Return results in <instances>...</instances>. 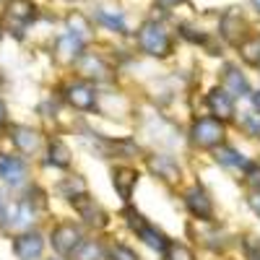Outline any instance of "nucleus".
<instances>
[{"label": "nucleus", "mask_w": 260, "mask_h": 260, "mask_svg": "<svg viewBox=\"0 0 260 260\" xmlns=\"http://www.w3.org/2000/svg\"><path fill=\"white\" fill-rule=\"evenodd\" d=\"M0 177H3L8 185H21L26 177V164L18 156H0Z\"/></svg>", "instance_id": "10"}, {"label": "nucleus", "mask_w": 260, "mask_h": 260, "mask_svg": "<svg viewBox=\"0 0 260 260\" xmlns=\"http://www.w3.org/2000/svg\"><path fill=\"white\" fill-rule=\"evenodd\" d=\"M242 122L250 130V136H260V115H245Z\"/></svg>", "instance_id": "27"}, {"label": "nucleus", "mask_w": 260, "mask_h": 260, "mask_svg": "<svg viewBox=\"0 0 260 260\" xmlns=\"http://www.w3.org/2000/svg\"><path fill=\"white\" fill-rule=\"evenodd\" d=\"M57 52H60V60H73V57H78V52H81V37H76V34L62 37V39L57 42Z\"/></svg>", "instance_id": "19"}, {"label": "nucleus", "mask_w": 260, "mask_h": 260, "mask_svg": "<svg viewBox=\"0 0 260 260\" xmlns=\"http://www.w3.org/2000/svg\"><path fill=\"white\" fill-rule=\"evenodd\" d=\"M164 257H167V260H195V255H192L185 245H177V242H169V245H167Z\"/></svg>", "instance_id": "23"}, {"label": "nucleus", "mask_w": 260, "mask_h": 260, "mask_svg": "<svg viewBox=\"0 0 260 260\" xmlns=\"http://www.w3.org/2000/svg\"><path fill=\"white\" fill-rule=\"evenodd\" d=\"M73 208L81 213V219L89 224V226H104V224H107V213H104L102 206H99L94 198H89L86 192L73 195Z\"/></svg>", "instance_id": "5"}, {"label": "nucleus", "mask_w": 260, "mask_h": 260, "mask_svg": "<svg viewBox=\"0 0 260 260\" xmlns=\"http://www.w3.org/2000/svg\"><path fill=\"white\" fill-rule=\"evenodd\" d=\"M34 16H37V8H34L31 0H11L8 3V21L16 24V26L31 24Z\"/></svg>", "instance_id": "12"}, {"label": "nucleus", "mask_w": 260, "mask_h": 260, "mask_svg": "<svg viewBox=\"0 0 260 260\" xmlns=\"http://www.w3.org/2000/svg\"><path fill=\"white\" fill-rule=\"evenodd\" d=\"M42 247H45V242H42V237L37 232H26V234H21L16 237V242H13V250L21 260H37L42 255Z\"/></svg>", "instance_id": "8"}, {"label": "nucleus", "mask_w": 260, "mask_h": 260, "mask_svg": "<svg viewBox=\"0 0 260 260\" xmlns=\"http://www.w3.org/2000/svg\"><path fill=\"white\" fill-rule=\"evenodd\" d=\"M159 3H164V6H180V3H185V0H159Z\"/></svg>", "instance_id": "31"}, {"label": "nucleus", "mask_w": 260, "mask_h": 260, "mask_svg": "<svg viewBox=\"0 0 260 260\" xmlns=\"http://www.w3.org/2000/svg\"><path fill=\"white\" fill-rule=\"evenodd\" d=\"M73 257L76 260H99L102 257V247L96 242H91V240H83L78 245V250L73 252Z\"/></svg>", "instance_id": "22"}, {"label": "nucleus", "mask_w": 260, "mask_h": 260, "mask_svg": "<svg viewBox=\"0 0 260 260\" xmlns=\"http://www.w3.org/2000/svg\"><path fill=\"white\" fill-rule=\"evenodd\" d=\"M136 185H138V172L136 169H130V167L115 169V190L120 192L122 201H130V195H133Z\"/></svg>", "instance_id": "13"}, {"label": "nucleus", "mask_w": 260, "mask_h": 260, "mask_svg": "<svg viewBox=\"0 0 260 260\" xmlns=\"http://www.w3.org/2000/svg\"><path fill=\"white\" fill-rule=\"evenodd\" d=\"M11 138L18 146L21 154H34V151L39 148V133H37V130H31V127H21V125L13 127L11 130Z\"/></svg>", "instance_id": "14"}, {"label": "nucleus", "mask_w": 260, "mask_h": 260, "mask_svg": "<svg viewBox=\"0 0 260 260\" xmlns=\"http://www.w3.org/2000/svg\"><path fill=\"white\" fill-rule=\"evenodd\" d=\"M216 159H219L224 167H247L245 156H240L234 148L229 146H216Z\"/></svg>", "instance_id": "21"}, {"label": "nucleus", "mask_w": 260, "mask_h": 260, "mask_svg": "<svg viewBox=\"0 0 260 260\" xmlns=\"http://www.w3.org/2000/svg\"><path fill=\"white\" fill-rule=\"evenodd\" d=\"M50 164H55V167H68L71 164V151L62 141H50Z\"/></svg>", "instance_id": "20"}, {"label": "nucleus", "mask_w": 260, "mask_h": 260, "mask_svg": "<svg viewBox=\"0 0 260 260\" xmlns=\"http://www.w3.org/2000/svg\"><path fill=\"white\" fill-rule=\"evenodd\" d=\"M185 203L190 208L192 216H198V219H211V213H213V206H211V198H208V192L201 187V185H192L187 187L185 192Z\"/></svg>", "instance_id": "6"}, {"label": "nucleus", "mask_w": 260, "mask_h": 260, "mask_svg": "<svg viewBox=\"0 0 260 260\" xmlns=\"http://www.w3.org/2000/svg\"><path fill=\"white\" fill-rule=\"evenodd\" d=\"M190 138H192L195 146H201V148H216L224 141V125H221V120L201 117V120L192 122Z\"/></svg>", "instance_id": "3"}, {"label": "nucleus", "mask_w": 260, "mask_h": 260, "mask_svg": "<svg viewBox=\"0 0 260 260\" xmlns=\"http://www.w3.org/2000/svg\"><path fill=\"white\" fill-rule=\"evenodd\" d=\"M245 29V21H242V16L237 13L234 8L221 18V34L229 39V42H234V45H240L242 42V37H240V31Z\"/></svg>", "instance_id": "16"}, {"label": "nucleus", "mask_w": 260, "mask_h": 260, "mask_svg": "<svg viewBox=\"0 0 260 260\" xmlns=\"http://www.w3.org/2000/svg\"><path fill=\"white\" fill-rule=\"evenodd\" d=\"M252 104H255V110L260 112V91H255V94H252Z\"/></svg>", "instance_id": "30"}, {"label": "nucleus", "mask_w": 260, "mask_h": 260, "mask_svg": "<svg viewBox=\"0 0 260 260\" xmlns=\"http://www.w3.org/2000/svg\"><path fill=\"white\" fill-rule=\"evenodd\" d=\"M250 260H260V250L257 252H250Z\"/></svg>", "instance_id": "33"}, {"label": "nucleus", "mask_w": 260, "mask_h": 260, "mask_svg": "<svg viewBox=\"0 0 260 260\" xmlns=\"http://www.w3.org/2000/svg\"><path fill=\"white\" fill-rule=\"evenodd\" d=\"M0 37H3V29H0Z\"/></svg>", "instance_id": "35"}, {"label": "nucleus", "mask_w": 260, "mask_h": 260, "mask_svg": "<svg viewBox=\"0 0 260 260\" xmlns=\"http://www.w3.org/2000/svg\"><path fill=\"white\" fill-rule=\"evenodd\" d=\"M148 167L154 169L159 177H164L169 182H175L180 177V167L175 164V159H169V156H151L148 159Z\"/></svg>", "instance_id": "17"}, {"label": "nucleus", "mask_w": 260, "mask_h": 260, "mask_svg": "<svg viewBox=\"0 0 260 260\" xmlns=\"http://www.w3.org/2000/svg\"><path fill=\"white\" fill-rule=\"evenodd\" d=\"M65 99H68L76 110H94V102H96L94 89L89 83H83V81L71 83L68 89H65Z\"/></svg>", "instance_id": "7"}, {"label": "nucleus", "mask_w": 260, "mask_h": 260, "mask_svg": "<svg viewBox=\"0 0 260 260\" xmlns=\"http://www.w3.org/2000/svg\"><path fill=\"white\" fill-rule=\"evenodd\" d=\"M138 42H141L143 52L154 55V57H164V55L172 52V37L161 24H156V21H146V24L141 26Z\"/></svg>", "instance_id": "1"}, {"label": "nucleus", "mask_w": 260, "mask_h": 260, "mask_svg": "<svg viewBox=\"0 0 260 260\" xmlns=\"http://www.w3.org/2000/svg\"><path fill=\"white\" fill-rule=\"evenodd\" d=\"M6 221V203H3V195H0V224Z\"/></svg>", "instance_id": "29"}, {"label": "nucleus", "mask_w": 260, "mask_h": 260, "mask_svg": "<svg viewBox=\"0 0 260 260\" xmlns=\"http://www.w3.org/2000/svg\"><path fill=\"white\" fill-rule=\"evenodd\" d=\"M122 216H125L127 226L133 229V232L141 237V240H143L151 250H159V252H164V250H167V245H169V242H167V237H164L159 229L151 226V224L143 219V216H141L138 211H133V208H125V213H122Z\"/></svg>", "instance_id": "2"}, {"label": "nucleus", "mask_w": 260, "mask_h": 260, "mask_svg": "<svg viewBox=\"0 0 260 260\" xmlns=\"http://www.w3.org/2000/svg\"><path fill=\"white\" fill-rule=\"evenodd\" d=\"M99 21H104V24H110L112 29H117V31H125V21H122V16H110V13H99Z\"/></svg>", "instance_id": "26"}, {"label": "nucleus", "mask_w": 260, "mask_h": 260, "mask_svg": "<svg viewBox=\"0 0 260 260\" xmlns=\"http://www.w3.org/2000/svg\"><path fill=\"white\" fill-rule=\"evenodd\" d=\"M245 169H247V185L260 190V164H247Z\"/></svg>", "instance_id": "25"}, {"label": "nucleus", "mask_w": 260, "mask_h": 260, "mask_svg": "<svg viewBox=\"0 0 260 260\" xmlns=\"http://www.w3.org/2000/svg\"><path fill=\"white\" fill-rule=\"evenodd\" d=\"M206 102H208V107H211V112L219 117V120H232V117H234V99H232L224 89H213Z\"/></svg>", "instance_id": "11"}, {"label": "nucleus", "mask_w": 260, "mask_h": 260, "mask_svg": "<svg viewBox=\"0 0 260 260\" xmlns=\"http://www.w3.org/2000/svg\"><path fill=\"white\" fill-rule=\"evenodd\" d=\"M81 242H83V234H81V229H78L76 224H60V226H55V232H52V247H55L60 255H65V257L73 255Z\"/></svg>", "instance_id": "4"}, {"label": "nucleus", "mask_w": 260, "mask_h": 260, "mask_svg": "<svg viewBox=\"0 0 260 260\" xmlns=\"http://www.w3.org/2000/svg\"><path fill=\"white\" fill-rule=\"evenodd\" d=\"M81 71L89 76V78H96V81H107L110 78V65H107L102 57H96V55H83V60H81Z\"/></svg>", "instance_id": "15"}, {"label": "nucleus", "mask_w": 260, "mask_h": 260, "mask_svg": "<svg viewBox=\"0 0 260 260\" xmlns=\"http://www.w3.org/2000/svg\"><path fill=\"white\" fill-rule=\"evenodd\" d=\"M221 89L234 99V96H245L250 94V86H247V78L234 68V65H226L224 68V76H221Z\"/></svg>", "instance_id": "9"}, {"label": "nucleus", "mask_w": 260, "mask_h": 260, "mask_svg": "<svg viewBox=\"0 0 260 260\" xmlns=\"http://www.w3.org/2000/svg\"><path fill=\"white\" fill-rule=\"evenodd\" d=\"M110 257H112V260H138L136 252L130 250V247H125V245H115V247L110 250Z\"/></svg>", "instance_id": "24"}, {"label": "nucleus", "mask_w": 260, "mask_h": 260, "mask_svg": "<svg viewBox=\"0 0 260 260\" xmlns=\"http://www.w3.org/2000/svg\"><path fill=\"white\" fill-rule=\"evenodd\" d=\"M6 122V107H3V102H0V125Z\"/></svg>", "instance_id": "32"}, {"label": "nucleus", "mask_w": 260, "mask_h": 260, "mask_svg": "<svg viewBox=\"0 0 260 260\" xmlns=\"http://www.w3.org/2000/svg\"><path fill=\"white\" fill-rule=\"evenodd\" d=\"M240 52H242V60L245 62L260 68V34H252L245 42H240Z\"/></svg>", "instance_id": "18"}, {"label": "nucleus", "mask_w": 260, "mask_h": 260, "mask_svg": "<svg viewBox=\"0 0 260 260\" xmlns=\"http://www.w3.org/2000/svg\"><path fill=\"white\" fill-rule=\"evenodd\" d=\"M252 6H255V8L260 11V0H252Z\"/></svg>", "instance_id": "34"}, {"label": "nucleus", "mask_w": 260, "mask_h": 260, "mask_svg": "<svg viewBox=\"0 0 260 260\" xmlns=\"http://www.w3.org/2000/svg\"><path fill=\"white\" fill-rule=\"evenodd\" d=\"M247 203H250V208L260 216V190H255L252 195H250V198H247Z\"/></svg>", "instance_id": "28"}]
</instances>
